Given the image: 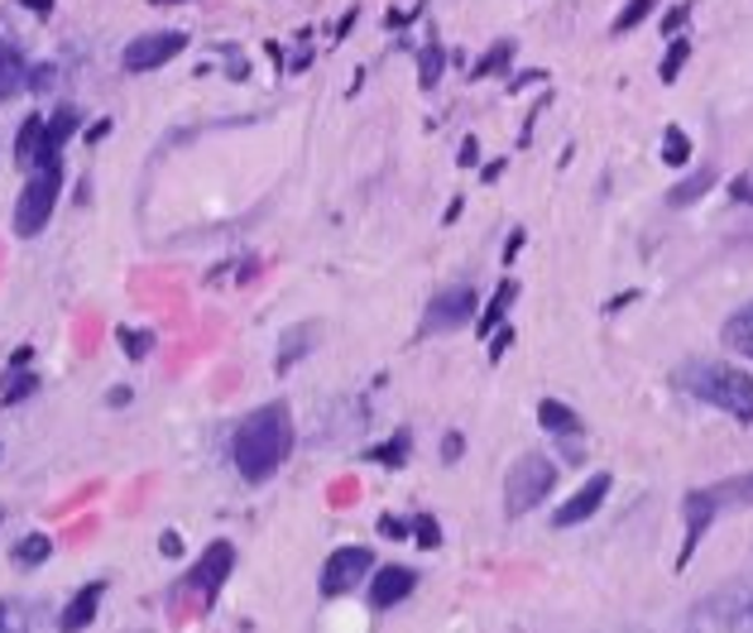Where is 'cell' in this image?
Instances as JSON below:
<instances>
[{
    "label": "cell",
    "mask_w": 753,
    "mask_h": 633,
    "mask_svg": "<svg viewBox=\"0 0 753 633\" xmlns=\"http://www.w3.org/2000/svg\"><path fill=\"white\" fill-rule=\"evenodd\" d=\"M288 452H294V413H288V404L254 408L230 432V466L246 485L274 480L284 470Z\"/></svg>",
    "instance_id": "6da1fadb"
},
{
    "label": "cell",
    "mask_w": 753,
    "mask_h": 633,
    "mask_svg": "<svg viewBox=\"0 0 753 633\" xmlns=\"http://www.w3.org/2000/svg\"><path fill=\"white\" fill-rule=\"evenodd\" d=\"M677 384L686 394H696L701 404L730 413L739 422H753V374L739 365H720V360H686L677 370Z\"/></svg>",
    "instance_id": "7a4b0ae2"
},
{
    "label": "cell",
    "mask_w": 753,
    "mask_h": 633,
    "mask_svg": "<svg viewBox=\"0 0 753 633\" xmlns=\"http://www.w3.org/2000/svg\"><path fill=\"white\" fill-rule=\"evenodd\" d=\"M734 509H753V470L744 475H730V480L720 485H706V490H691L682 499V518H686V542H682V557H677V566L686 571L691 552L701 547V538H706V528L720 514H734Z\"/></svg>",
    "instance_id": "3957f363"
},
{
    "label": "cell",
    "mask_w": 753,
    "mask_h": 633,
    "mask_svg": "<svg viewBox=\"0 0 753 633\" xmlns=\"http://www.w3.org/2000/svg\"><path fill=\"white\" fill-rule=\"evenodd\" d=\"M58 198H63V158H44V164L29 168V178H24V188H20V198H15V216H10L15 236L20 240L39 236V230L53 222Z\"/></svg>",
    "instance_id": "277c9868"
},
{
    "label": "cell",
    "mask_w": 753,
    "mask_h": 633,
    "mask_svg": "<svg viewBox=\"0 0 753 633\" xmlns=\"http://www.w3.org/2000/svg\"><path fill=\"white\" fill-rule=\"evenodd\" d=\"M552 490H557V466L542 452H524L504 475V514L524 518L528 509H538Z\"/></svg>",
    "instance_id": "5b68a950"
},
{
    "label": "cell",
    "mask_w": 753,
    "mask_h": 633,
    "mask_svg": "<svg viewBox=\"0 0 753 633\" xmlns=\"http://www.w3.org/2000/svg\"><path fill=\"white\" fill-rule=\"evenodd\" d=\"M696 619L715 633H753V576L730 581L696 605Z\"/></svg>",
    "instance_id": "8992f818"
},
{
    "label": "cell",
    "mask_w": 753,
    "mask_h": 633,
    "mask_svg": "<svg viewBox=\"0 0 753 633\" xmlns=\"http://www.w3.org/2000/svg\"><path fill=\"white\" fill-rule=\"evenodd\" d=\"M480 312V298L476 288L456 284V288H442L428 308H422V322H418V341L422 336H446V332H461V326H470Z\"/></svg>",
    "instance_id": "52a82bcc"
},
{
    "label": "cell",
    "mask_w": 753,
    "mask_h": 633,
    "mask_svg": "<svg viewBox=\"0 0 753 633\" xmlns=\"http://www.w3.org/2000/svg\"><path fill=\"white\" fill-rule=\"evenodd\" d=\"M366 576H374V552L370 547H336V552L326 557V566H322L318 590L326 595V600H336V595L356 590Z\"/></svg>",
    "instance_id": "ba28073f"
},
{
    "label": "cell",
    "mask_w": 753,
    "mask_h": 633,
    "mask_svg": "<svg viewBox=\"0 0 753 633\" xmlns=\"http://www.w3.org/2000/svg\"><path fill=\"white\" fill-rule=\"evenodd\" d=\"M188 48V34L183 29H154V34H135L120 53V68L125 72H154L164 63H174L178 53Z\"/></svg>",
    "instance_id": "9c48e42d"
},
{
    "label": "cell",
    "mask_w": 753,
    "mask_h": 633,
    "mask_svg": "<svg viewBox=\"0 0 753 633\" xmlns=\"http://www.w3.org/2000/svg\"><path fill=\"white\" fill-rule=\"evenodd\" d=\"M230 571H236V547L216 538V542H206V552L198 557V562H192V571H188L183 586H188V590H198L202 600L212 605L216 595H222V586L230 581Z\"/></svg>",
    "instance_id": "30bf717a"
},
{
    "label": "cell",
    "mask_w": 753,
    "mask_h": 633,
    "mask_svg": "<svg viewBox=\"0 0 753 633\" xmlns=\"http://www.w3.org/2000/svg\"><path fill=\"white\" fill-rule=\"evenodd\" d=\"M610 470H600V475H590L586 485H581L576 494L566 499L562 509L552 514V528H576V523H586V518H595L600 514V504H605V494H610Z\"/></svg>",
    "instance_id": "8fae6325"
},
{
    "label": "cell",
    "mask_w": 753,
    "mask_h": 633,
    "mask_svg": "<svg viewBox=\"0 0 753 633\" xmlns=\"http://www.w3.org/2000/svg\"><path fill=\"white\" fill-rule=\"evenodd\" d=\"M413 590H418V571H413V566H398V562L374 566V576H370V610H394V605H404Z\"/></svg>",
    "instance_id": "7c38bea8"
},
{
    "label": "cell",
    "mask_w": 753,
    "mask_h": 633,
    "mask_svg": "<svg viewBox=\"0 0 753 633\" xmlns=\"http://www.w3.org/2000/svg\"><path fill=\"white\" fill-rule=\"evenodd\" d=\"M77 126H82L77 106H58L53 116H44V140H39V158H34V164H44V158H63L68 140L77 135Z\"/></svg>",
    "instance_id": "4fadbf2b"
},
{
    "label": "cell",
    "mask_w": 753,
    "mask_h": 633,
    "mask_svg": "<svg viewBox=\"0 0 753 633\" xmlns=\"http://www.w3.org/2000/svg\"><path fill=\"white\" fill-rule=\"evenodd\" d=\"M101 595H106V581H87V586H82V590L63 605V614H58V629H63V633H82V629H92L96 610H101Z\"/></svg>",
    "instance_id": "5bb4252c"
},
{
    "label": "cell",
    "mask_w": 753,
    "mask_h": 633,
    "mask_svg": "<svg viewBox=\"0 0 753 633\" xmlns=\"http://www.w3.org/2000/svg\"><path fill=\"white\" fill-rule=\"evenodd\" d=\"M538 422H542V432H552V437H581L586 428H581V418H576V408L562 404V398H542L538 404Z\"/></svg>",
    "instance_id": "9a60e30c"
},
{
    "label": "cell",
    "mask_w": 753,
    "mask_h": 633,
    "mask_svg": "<svg viewBox=\"0 0 753 633\" xmlns=\"http://www.w3.org/2000/svg\"><path fill=\"white\" fill-rule=\"evenodd\" d=\"M720 341H725L730 350H739V356H749V360H753V302H744L739 312L725 316Z\"/></svg>",
    "instance_id": "2e32d148"
},
{
    "label": "cell",
    "mask_w": 753,
    "mask_h": 633,
    "mask_svg": "<svg viewBox=\"0 0 753 633\" xmlns=\"http://www.w3.org/2000/svg\"><path fill=\"white\" fill-rule=\"evenodd\" d=\"M24 72H29V68H24V53H20L15 44L0 39V96H15L20 87H29V77H24Z\"/></svg>",
    "instance_id": "e0dca14e"
},
{
    "label": "cell",
    "mask_w": 753,
    "mask_h": 633,
    "mask_svg": "<svg viewBox=\"0 0 753 633\" xmlns=\"http://www.w3.org/2000/svg\"><path fill=\"white\" fill-rule=\"evenodd\" d=\"M408 452H413V432L408 428H398L389 442H380V446H370L366 452V461H374V466H384V470H398L408 461Z\"/></svg>",
    "instance_id": "ac0fdd59"
},
{
    "label": "cell",
    "mask_w": 753,
    "mask_h": 633,
    "mask_svg": "<svg viewBox=\"0 0 753 633\" xmlns=\"http://www.w3.org/2000/svg\"><path fill=\"white\" fill-rule=\"evenodd\" d=\"M312 336H318V322H302V326H294V332H284V350H278V360H274L278 374H288L298 356H308V350H312Z\"/></svg>",
    "instance_id": "d6986e66"
},
{
    "label": "cell",
    "mask_w": 753,
    "mask_h": 633,
    "mask_svg": "<svg viewBox=\"0 0 753 633\" xmlns=\"http://www.w3.org/2000/svg\"><path fill=\"white\" fill-rule=\"evenodd\" d=\"M518 298V278H504L500 288H494V298L485 302V312H480V336H494V326L504 322V312H509V302Z\"/></svg>",
    "instance_id": "ffe728a7"
},
{
    "label": "cell",
    "mask_w": 753,
    "mask_h": 633,
    "mask_svg": "<svg viewBox=\"0 0 753 633\" xmlns=\"http://www.w3.org/2000/svg\"><path fill=\"white\" fill-rule=\"evenodd\" d=\"M39 140H44V116H24L20 135H15V164L20 168H34V158H39Z\"/></svg>",
    "instance_id": "44dd1931"
},
{
    "label": "cell",
    "mask_w": 753,
    "mask_h": 633,
    "mask_svg": "<svg viewBox=\"0 0 753 633\" xmlns=\"http://www.w3.org/2000/svg\"><path fill=\"white\" fill-rule=\"evenodd\" d=\"M710 188H715V168H696V174L682 178L672 192H667V202H672V206H691V202L706 198Z\"/></svg>",
    "instance_id": "7402d4cb"
},
{
    "label": "cell",
    "mask_w": 753,
    "mask_h": 633,
    "mask_svg": "<svg viewBox=\"0 0 753 633\" xmlns=\"http://www.w3.org/2000/svg\"><path fill=\"white\" fill-rule=\"evenodd\" d=\"M442 72H446V48L437 39H428L418 48V82H422V92H432L437 82H442Z\"/></svg>",
    "instance_id": "603a6c76"
},
{
    "label": "cell",
    "mask_w": 753,
    "mask_h": 633,
    "mask_svg": "<svg viewBox=\"0 0 753 633\" xmlns=\"http://www.w3.org/2000/svg\"><path fill=\"white\" fill-rule=\"evenodd\" d=\"M53 557V538L48 533H24L15 542V566H44Z\"/></svg>",
    "instance_id": "cb8c5ba5"
},
{
    "label": "cell",
    "mask_w": 753,
    "mask_h": 633,
    "mask_svg": "<svg viewBox=\"0 0 753 633\" xmlns=\"http://www.w3.org/2000/svg\"><path fill=\"white\" fill-rule=\"evenodd\" d=\"M686 158H691V135H686L682 126H667L662 130V164L667 168H682Z\"/></svg>",
    "instance_id": "d4e9b609"
},
{
    "label": "cell",
    "mask_w": 753,
    "mask_h": 633,
    "mask_svg": "<svg viewBox=\"0 0 753 633\" xmlns=\"http://www.w3.org/2000/svg\"><path fill=\"white\" fill-rule=\"evenodd\" d=\"M509 58H514V39H500V44H494L490 53H485L480 63H476V72H470V77H476V82H485V77H500V72L509 68Z\"/></svg>",
    "instance_id": "484cf974"
},
{
    "label": "cell",
    "mask_w": 753,
    "mask_h": 633,
    "mask_svg": "<svg viewBox=\"0 0 753 633\" xmlns=\"http://www.w3.org/2000/svg\"><path fill=\"white\" fill-rule=\"evenodd\" d=\"M653 10H658V0H629V5H624V10H619V15H614L610 34H629V29H638V24L648 20Z\"/></svg>",
    "instance_id": "4316f807"
},
{
    "label": "cell",
    "mask_w": 753,
    "mask_h": 633,
    "mask_svg": "<svg viewBox=\"0 0 753 633\" xmlns=\"http://www.w3.org/2000/svg\"><path fill=\"white\" fill-rule=\"evenodd\" d=\"M686 58H691V39H672L667 44V53H662V63H658V77L677 82L682 77V68H686Z\"/></svg>",
    "instance_id": "83f0119b"
},
{
    "label": "cell",
    "mask_w": 753,
    "mask_h": 633,
    "mask_svg": "<svg viewBox=\"0 0 753 633\" xmlns=\"http://www.w3.org/2000/svg\"><path fill=\"white\" fill-rule=\"evenodd\" d=\"M34 389H39V380H34L29 370H20V374L10 370V380L0 384V404H5V408H10V404H24V398H29Z\"/></svg>",
    "instance_id": "f1b7e54d"
},
{
    "label": "cell",
    "mask_w": 753,
    "mask_h": 633,
    "mask_svg": "<svg viewBox=\"0 0 753 633\" xmlns=\"http://www.w3.org/2000/svg\"><path fill=\"white\" fill-rule=\"evenodd\" d=\"M408 533L418 538V547H428V552H432V547H442V523H437L432 514H413L408 518Z\"/></svg>",
    "instance_id": "f546056e"
},
{
    "label": "cell",
    "mask_w": 753,
    "mask_h": 633,
    "mask_svg": "<svg viewBox=\"0 0 753 633\" xmlns=\"http://www.w3.org/2000/svg\"><path fill=\"white\" fill-rule=\"evenodd\" d=\"M0 633H29V610L15 600H0Z\"/></svg>",
    "instance_id": "4dcf8cb0"
},
{
    "label": "cell",
    "mask_w": 753,
    "mask_h": 633,
    "mask_svg": "<svg viewBox=\"0 0 753 633\" xmlns=\"http://www.w3.org/2000/svg\"><path fill=\"white\" fill-rule=\"evenodd\" d=\"M120 346H125L130 360H144L154 350V332H120Z\"/></svg>",
    "instance_id": "1f68e13d"
},
{
    "label": "cell",
    "mask_w": 753,
    "mask_h": 633,
    "mask_svg": "<svg viewBox=\"0 0 753 633\" xmlns=\"http://www.w3.org/2000/svg\"><path fill=\"white\" fill-rule=\"evenodd\" d=\"M686 20H691V5H672L662 15V34H667V39H682V24Z\"/></svg>",
    "instance_id": "d6a6232c"
},
{
    "label": "cell",
    "mask_w": 753,
    "mask_h": 633,
    "mask_svg": "<svg viewBox=\"0 0 753 633\" xmlns=\"http://www.w3.org/2000/svg\"><path fill=\"white\" fill-rule=\"evenodd\" d=\"M461 452H466V437H461V432H446V437H442V466H456Z\"/></svg>",
    "instance_id": "836d02e7"
},
{
    "label": "cell",
    "mask_w": 753,
    "mask_h": 633,
    "mask_svg": "<svg viewBox=\"0 0 753 633\" xmlns=\"http://www.w3.org/2000/svg\"><path fill=\"white\" fill-rule=\"evenodd\" d=\"M509 341H514V326H500V332H494V336H490V365H500V360H504Z\"/></svg>",
    "instance_id": "e575fe53"
},
{
    "label": "cell",
    "mask_w": 753,
    "mask_h": 633,
    "mask_svg": "<svg viewBox=\"0 0 753 633\" xmlns=\"http://www.w3.org/2000/svg\"><path fill=\"white\" fill-rule=\"evenodd\" d=\"M380 533H384V538H394V542H398V538H413L408 523H404V518H394V514H384V518H380Z\"/></svg>",
    "instance_id": "d590c367"
},
{
    "label": "cell",
    "mask_w": 753,
    "mask_h": 633,
    "mask_svg": "<svg viewBox=\"0 0 753 633\" xmlns=\"http://www.w3.org/2000/svg\"><path fill=\"white\" fill-rule=\"evenodd\" d=\"M456 158H461V164H480V144H476V135H466V140H461V150H456Z\"/></svg>",
    "instance_id": "8d00e7d4"
},
{
    "label": "cell",
    "mask_w": 753,
    "mask_h": 633,
    "mask_svg": "<svg viewBox=\"0 0 753 633\" xmlns=\"http://www.w3.org/2000/svg\"><path fill=\"white\" fill-rule=\"evenodd\" d=\"M524 240H528L524 230H514V236H509V246H504V264H514V260H518V250H524Z\"/></svg>",
    "instance_id": "74e56055"
},
{
    "label": "cell",
    "mask_w": 753,
    "mask_h": 633,
    "mask_svg": "<svg viewBox=\"0 0 753 633\" xmlns=\"http://www.w3.org/2000/svg\"><path fill=\"white\" fill-rule=\"evenodd\" d=\"M500 174H504V158H494V164H485V168H480V178H485V182H494Z\"/></svg>",
    "instance_id": "f35d334b"
},
{
    "label": "cell",
    "mask_w": 753,
    "mask_h": 633,
    "mask_svg": "<svg viewBox=\"0 0 753 633\" xmlns=\"http://www.w3.org/2000/svg\"><path fill=\"white\" fill-rule=\"evenodd\" d=\"M106 404H111V408H125V404H130V389H111V394H106Z\"/></svg>",
    "instance_id": "ab89813d"
},
{
    "label": "cell",
    "mask_w": 753,
    "mask_h": 633,
    "mask_svg": "<svg viewBox=\"0 0 753 633\" xmlns=\"http://www.w3.org/2000/svg\"><path fill=\"white\" fill-rule=\"evenodd\" d=\"M159 547H164V557H178V552H183V542H178L174 533H164V542H159Z\"/></svg>",
    "instance_id": "60d3db41"
},
{
    "label": "cell",
    "mask_w": 753,
    "mask_h": 633,
    "mask_svg": "<svg viewBox=\"0 0 753 633\" xmlns=\"http://www.w3.org/2000/svg\"><path fill=\"white\" fill-rule=\"evenodd\" d=\"M638 294H619V298H610V302H605V312H619V308H629V302H634Z\"/></svg>",
    "instance_id": "b9f144b4"
},
{
    "label": "cell",
    "mask_w": 753,
    "mask_h": 633,
    "mask_svg": "<svg viewBox=\"0 0 753 633\" xmlns=\"http://www.w3.org/2000/svg\"><path fill=\"white\" fill-rule=\"evenodd\" d=\"M24 5H29V10H39V15H48V10H53V0H24Z\"/></svg>",
    "instance_id": "7bdbcfd3"
},
{
    "label": "cell",
    "mask_w": 753,
    "mask_h": 633,
    "mask_svg": "<svg viewBox=\"0 0 753 633\" xmlns=\"http://www.w3.org/2000/svg\"><path fill=\"white\" fill-rule=\"evenodd\" d=\"M154 5H174V0H154Z\"/></svg>",
    "instance_id": "ee69618b"
},
{
    "label": "cell",
    "mask_w": 753,
    "mask_h": 633,
    "mask_svg": "<svg viewBox=\"0 0 753 633\" xmlns=\"http://www.w3.org/2000/svg\"><path fill=\"white\" fill-rule=\"evenodd\" d=\"M0 452H5V442H0Z\"/></svg>",
    "instance_id": "f6af8a7d"
},
{
    "label": "cell",
    "mask_w": 753,
    "mask_h": 633,
    "mask_svg": "<svg viewBox=\"0 0 753 633\" xmlns=\"http://www.w3.org/2000/svg\"><path fill=\"white\" fill-rule=\"evenodd\" d=\"M0 518H5V514H0Z\"/></svg>",
    "instance_id": "bcb514c9"
}]
</instances>
